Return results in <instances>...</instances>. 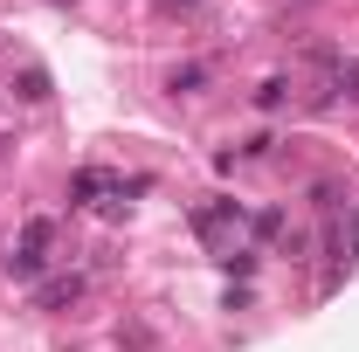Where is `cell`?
Listing matches in <instances>:
<instances>
[{
    "label": "cell",
    "mask_w": 359,
    "mask_h": 352,
    "mask_svg": "<svg viewBox=\"0 0 359 352\" xmlns=\"http://www.w3.org/2000/svg\"><path fill=\"white\" fill-rule=\"evenodd\" d=\"M0 152H7V132H0Z\"/></svg>",
    "instance_id": "obj_13"
},
{
    "label": "cell",
    "mask_w": 359,
    "mask_h": 352,
    "mask_svg": "<svg viewBox=\"0 0 359 352\" xmlns=\"http://www.w3.org/2000/svg\"><path fill=\"white\" fill-rule=\"evenodd\" d=\"M83 290H90V276H83V269H62V276L35 283V311H62V304H76Z\"/></svg>",
    "instance_id": "obj_4"
},
{
    "label": "cell",
    "mask_w": 359,
    "mask_h": 352,
    "mask_svg": "<svg viewBox=\"0 0 359 352\" xmlns=\"http://www.w3.org/2000/svg\"><path fill=\"white\" fill-rule=\"evenodd\" d=\"M325 97H346V104H359V55L325 62Z\"/></svg>",
    "instance_id": "obj_5"
},
{
    "label": "cell",
    "mask_w": 359,
    "mask_h": 352,
    "mask_svg": "<svg viewBox=\"0 0 359 352\" xmlns=\"http://www.w3.org/2000/svg\"><path fill=\"white\" fill-rule=\"evenodd\" d=\"M339 256H346V263L359 256V208H353V228H346V242H339Z\"/></svg>",
    "instance_id": "obj_11"
},
{
    "label": "cell",
    "mask_w": 359,
    "mask_h": 352,
    "mask_svg": "<svg viewBox=\"0 0 359 352\" xmlns=\"http://www.w3.org/2000/svg\"><path fill=\"white\" fill-rule=\"evenodd\" d=\"M201 83H208V69H201V62H187V69L166 76V90H201Z\"/></svg>",
    "instance_id": "obj_8"
},
{
    "label": "cell",
    "mask_w": 359,
    "mask_h": 352,
    "mask_svg": "<svg viewBox=\"0 0 359 352\" xmlns=\"http://www.w3.org/2000/svg\"><path fill=\"white\" fill-rule=\"evenodd\" d=\"M311 194H318V208H346V187H339V180H318Z\"/></svg>",
    "instance_id": "obj_10"
},
{
    "label": "cell",
    "mask_w": 359,
    "mask_h": 352,
    "mask_svg": "<svg viewBox=\"0 0 359 352\" xmlns=\"http://www.w3.org/2000/svg\"><path fill=\"white\" fill-rule=\"evenodd\" d=\"M48 249H55V221L35 215V221H21V235H14V249H7V276H21V283H35L48 263Z\"/></svg>",
    "instance_id": "obj_1"
},
{
    "label": "cell",
    "mask_w": 359,
    "mask_h": 352,
    "mask_svg": "<svg viewBox=\"0 0 359 352\" xmlns=\"http://www.w3.org/2000/svg\"><path fill=\"white\" fill-rule=\"evenodd\" d=\"M283 97H290V83H283V76H269V83L256 90V104H263V111H276V104H283Z\"/></svg>",
    "instance_id": "obj_9"
},
{
    "label": "cell",
    "mask_w": 359,
    "mask_h": 352,
    "mask_svg": "<svg viewBox=\"0 0 359 352\" xmlns=\"http://www.w3.org/2000/svg\"><path fill=\"white\" fill-rule=\"evenodd\" d=\"M166 14H194V7H208V0H159Z\"/></svg>",
    "instance_id": "obj_12"
},
{
    "label": "cell",
    "mask_w": 359,
    "mask_h": 352,
    "mask_svg": "<svg viewBox=\"0 0 359 352\" xmlns=\"http://www.w3.org/2000/svg\"><path fill=\"white\" fill-rule=\"evenodd\" d=\"M125 194H145V180H118V173H104V166H83V173L69 180V201H83V208H111Z\"/></svg>",
    "instance_id": "obj_2"
},
{
    "label": "cell",
    "mask_w": 359,
    "mask_h": 352,
    "mask_svg": "<svg viewBox=\"0 0 359 352\" xmlns=\"http://www.w3.org/2000/svg\"><path fill=\"white\" fill-rule=\"evenodd\" d=\"M21 97H28V104H48V69H42V62L21 69Z\"/></svg>",
    "instance_id": "obj_6"
},
{
    "label": "cell",
    "mask_w": 359,
    "mask_h": 352,
    "mask_svg": "<svg viewBox=\"0 0 359 352\" xmlns=\"http://www.w3.org/2000/svg\"><path fill=\"white\" fill-rule=\"evenodd\" d=\"M304 7H318V0H304Z\"/></svg>",
    "instance_id": "obj_14"
},
{
    "label": "cell",
    "mask_w": 359,
    "mask_h": 352,
    "mask_svg": "<svg viewBox=\"0 0 359 352\" xmlns=\"http://www.w3.org/2000/svg\"><path fill=\"white\" fill-rule=\"evenodd\" d=\"M235 201H208V208H194V235H201V242H208V249H222L228 256V235H235Z\"/></svg>",
    "instance_id": "obj_3"
},
{
    "label": "cell",
    "mask_w": 359,
    "mask_h": 352,
    "mask_svg": "<svg viewBox=\"0 0 359 352\" xmlns=\"http://www.w3.org/2000/svg\"><path fill=\"white\" fill-rule=\"evenodd\" d=\"M118 346H125V352H159V346H152V332H145V325H118Z\"/></svg>",
    "instance_id": "obj_7"
}]
</instances>
